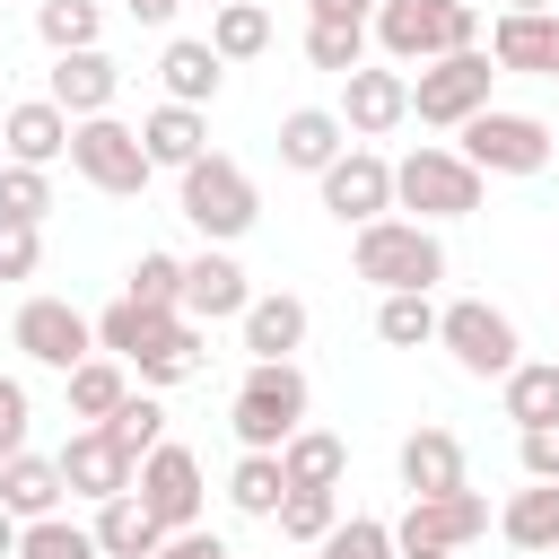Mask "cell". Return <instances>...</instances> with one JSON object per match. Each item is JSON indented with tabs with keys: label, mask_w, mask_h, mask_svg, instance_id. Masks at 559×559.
<instances>
[{
	"label": "cell",
	"mask_w": 559,
	"mask_h": 559,
	"mask_svg": "<svg viewBox=\"0 0 559 559\" xmlns=\"http://www.w3.org/2000/svg\"><path fill=\"white\" fill-rule=\"evenodd\" d=\"M306 376H297V358H253L245 367V384H236V402H227V428H236V445L245 454H280L297 428H306Z\"/></svg>",
	"instance_id": "1"
},
{
	"label": "cell",
	"mask_w": 559,
	"mask_h": 559,
	"mask_svg": "<svg viewBox=\"0 0 559 559\" xmlns=\"http://www.w3.org/2000/svg\"><path fill=\"white\" fill-rule=\"evenodd\" d=\"M349 271L367 280V288H437L445 280V245H437V227L428 218H367L358 236H349Z\"/></svg>",
	"instance_id": "2"
},
{
	"label": "cell",
	"mask_w": 559,
	"mask_h": 559,
	"mask_svg": "<svg viewBox=\"0 0 559 559\" xmlns=\"http://www.w3.org/2000/svg\"><path fill=\"white\" fill-rule=\"evenodd\" d=\"M367 17H376V44H384L393 70L480 44V9H472V0H376Z\"/></svg>",
	"instance_id": "3"
},
{
	"label": "cell",
	"mask_w": 559,
	"mask_h": 559,
	"mask_svg": "<svg viewBox=\"0 0 559 559\" xmlns=\"http://www.w3.org/2000/svg\"><path fill=\"white\" fill-rule=\"evenodd\" d=\"M183 218L210 236V245H236L253 218H262V192H253V175L236 166V157H218V148H201L192 166H183Z\"/></svg>",
	"instance_id": "4"
},
{
	"label": "cell",
	"mask_w": 559,
	"mask_h": 559,
	"mask_svg": "<svg viewBox=\"0 0 559 559\" xmlns=\"http://www.w3.org/2000/svg\"><path fill=\"white\" fill-rule=\"evenodd\" d=\"M489 87H498V61H489L480 44H463V52L419 61V79H411V114L437 122V131H463V122L489 105Z\"/></svg>",
	"instance_id": "5"
},
{
	"label": "cell",
	"mask_w": 559,
	"mask_h": 559,
	"mask_svg": "<svg viewBox=\"0 0 559 559\" xmlns=\"http://www.w3.org/2000/svg\"><path fill=\"white\" fill-rule=\"evenodd\" d=\"M480 192H489V175H480L463 148H411V157L393 166V201L419 210V218H472Z\"/></svg>",
	"instance_id": "6"
},
{
	"label": "cell",
	"mask_w": 559,
	"mask_h": 559,
	"mask_svg": "<svg viewBox=\"0 0 559 559\" xmlns=\"http://www.w3.org/2000/svg\"><path fill=\"white\" fill-rule=\"evenodd\" d=\"M70 166L96 183V192H114V201H131V192H148V148H140V131L131 122H114V114H79L70 122Z\"/></svg>",
	"instance_id": "7"
},
{
	"label": "cell",
	"mask_w": 559,
	"mask_h": 559,
	"mask_svg": "<svg viewBox=\"0 0 559 559\" xmlns=\"http://www.w3.org/2000/svg\"><path fill=\"white\" fill-rule=\"evenodd\" d=\"M437 341H445V358H454L463 376H480V384H498V376L524 358L515 323H507L489 297H454V306H437Z\"/></svg>",
	"instance_id": "8"
},
{
	"label": "cell",
	"mask_w": 559,
	"mask_h": 559,
	"mask_svg": "<svg viewBox=\"0 0 559 559\" xmlns=\"http://www.w3.org/2000/svg\"><path fill=\"white\" fill-rule=\"evenodd\" d=\"M550 122L542 114H507V105H480L472 122H463V157L480 166V175H542L550 166Z\"/></svg>",
	"instance_id": "9"
},
{
	"label": "cell",
	"mask_w": 559,
	"mask_h": 559,
	"mask_svg": "<svg viewBox=\"0 0 559 559\" xmlns=\"http://www.w3.org/2000/svg\"><path fill=\"white\" fill-rule=\"evenodd\" d=\"M131 498H140L166 533L201 524V507H210V489H201V454H192V445H175V437H157V445L140 454V472H131Z\"/></svg>",
	"instance_id": "10"
},
{
	"label": "cell",
	"mask_w": 559,
	"mask_h": 559,
	"mask_svg": "<svg viewBox=\"0 0 559 559\" xmlns=\"http://www.w3.org/2000/svg\"><path fill=\"white\" fill-rule=\"evenodd\" d=\"M9 341H17L35 367H52V376H70L79 358H96V323H87L79 306H61V297H26L17 323H9Z\"/></svg>",
	"instance_id": "11"
},
{
	"label": "cell",
	"mask_w": 559,
	"mask_h": 559,
	"mask_svg": "<svg viewBox=\"0 0 559 559\" xmlns=\"http://www.w3.org/2000/svg\"><path fill=\"white\" fill-rule=\"evenodd\" d=\"M314 183H323V210H332L341 227H367V218L393 210V157H376V148H358V140H349Z\"/></svg>",
	"instance_id": "12"
},
{
	"label": "cell",
	"mask_w": 559,
	"mask_h": 559,
	"mask_svg": "<svg viewBox=\"0 0 559 559\" xmlns=\"http://www.w3.org/2000/svg\"><path fill=\"white\" fill-rule=\"evenodd\" d=\"M480 533H489V498L445 489V498H411V515L393 524V550H472Z\"/></svg>",
	"instance_id": "13"
},
{
	"label": "cell",
	"mask_w": 559,
	"mask_h": 559,
	"mask_svg": "<svg viewBox=\"0 0 559 559\" xmlns=\"http://www.w3.org/2000/svg\"><path fill=\"white\" fill-rule=\"evenodd\" d=\"M393 122H411V79H402L393 61H358V70L341 79V131L384 140Z\"/></svg>",
	"instance_id": "14"
},
{
	"label": "cell",
	"mask_w": 559,
	"mask_h": 559,
	"mask_svg": "<svg viewBox=\"0 0 559 559\" xmlns=\"http://www.w3.org/2000/svg\"><path fill=\"white\" fill-rule=\"evenodd\" d=\"M245 297H253V288H245V262L210 245V253H192V262H183V297H175V314H192V323L210 332V323H236V314H245Z\"/></svg>",
	"instance_id": "15"
},
{
	"label": "cell",
	"mask_w": 559,
	"mask_h": 559,
	"mask_svg": "<svg viewBox=\"0 0 559 559\" xmlns=\"http://www.w3.org/2000/svg\"><path fill=\"white\" fill-rule=\"evenodd\" d=\"M52 463H61V489H70V498H87V507H96V498H122V489H131V472H140V454H122L105 428H79Z\"/></svg>",
	"instance_id": "16"
},
{
	"label": "cell",
	"mask_w": 559,
	"mask_h": 559,
	"mask_svg": "<svg viewBox=\"0 0 559 559\" xmlns=\"http://www.w3.org/2000/svg\"><path fill=\"white\" fill-rule=\"evenodd\" d=\"M114 87H122V70L96 52V44H79V52H52V79H44V96L79 122V114H114Z\"/></svg>",
	"instance_id": "17"
},
{
	"label": "cell",
	"mask_w": 559,
	"mask_h": 559,
	"mask_svg": "<svg viewBox=\"0 0 559 559\" xmlns=\"http://www.w3.org/2000/svg\"><path fill=\"white\" fill-rule=\"evenodd\" d=\"M402 489H411V498L472 489V472H463V437H454V428H411V437H402Z\"/></svg>",
	"instance_id": "18"
},
{
	"label": "cell",
	"mask_w": 559,
	"mask_h": 559,
	"mask_svg": "<svg viewBox=\"0 0 559 559\" xmlns=\"http://www.w3.org/2000/svg\"><path fill=\"white\" fill-rule=\"evenodd\" d=\"M489 61H498V70H542V79H550V61H559V17H550V9H498Z\"/></svg>",
	"instance_id": "19"
},
{
	"label": "cell",
	"mask_w": 559,
	"mask_h": 559,
	"mask_svg": "<svg viewBox=\"0 0 559 559\" xmlns=\"http://www.w3.org/2000/svg\"><path fill=\"white\" fill-rule=\"evenodd\" d=\"M245 358H297L306 349V297L271 288V297H245Z\"/></svg>",
	"instance_id": "20"
},
{
	"label": "cell",
	"mask_w": 559,
	"mask_h": 559,
	"mask_svg": "<svg viewBox=\"0 0 559 559\" xmlns=\"http://www.w3.org/2000/svg\"><path fill=\"white\" fill-rule=\"evenodd\" d=\"M0 140H9L17 166H52V157H70V114H61L52 96H26V105H9Z\"/></svg>",
	"instance_id": "21"
},
{
	"label": "cell",
	"mask_w": 559,
	"mask_h": 559,
	"mask_svg": "<svg viewBox=\"0 0 559 559\" xmlns=\"http://www.w3.org/2000/svg\"><path fill=\"white\" fill-rule=\"evenodd\" d=\"M157 79H166V105H210L218 79H227V61L210 52V35H175L157 52Z\"/></svg>",
	"instance_id": "22"
},
{
	"label": "cell",
	"mask_w": 559,
	"mask_h": 559,
	"mask_svg": "<svg viewBox=\"0 0 559 559\" xmlns=\"http://www.w3.org/2000/svg\"><path fill=\"white\" fill-rule=\"evenodd\" d=\"M341 148H349L341 114H323V105H297V114H280V166H297V175H323Z\"/></svg>",
	"instance_id": "23"
},
{
	"label": "cell",
	"mask_w": 559,
	"mask_h": 559,
	"mask_svg": "<svg viewBox=\"0 0 559 559\" xmlns=\"http://www.w3.org/2000/svg\"><path fill=\"white\" fill-rule=\"evenodd\" d=\"M201 367H210V332H201L192 314H175V323L131 358V376H140V384H183V376H201Z\"/></svg>",
	"instance_id": "24"
},
{
	"label": "cell",
	"mask_w": 559,
	"mask_h": 559,
	"mask_svg": "<svg viewBox=\"0 0 559 559\" xmlns=\"http://www.w3.org/2000/svg\"><path fill=\"white\" fill-rule=\"evenodd\" d=\"M87 533H96V550H105V559H148V550L166 542V524H157L131 489H122V498H96V524H87Z\"/></svg>",
	"instance_id": "25"
},
{
	"label": "cell",
	"mask_w": 559,
	"mask_h": 559,
	"mask_svg": "<svg viewBox=\"0 0 559 559\" xmlns=\"http://www.w3.org/2000/svg\"><path fill=\"white\" fill-rule=\"evenodd\" d=\"M140 148H148V166H192L201 148H210V122H201V105H157L148 122H140Z\"/></svg>",
	"instance_id": "26"
},
{
	"label": "cell",
	"mask_w": 559,
	"mask_h": 559,
	"mask_svg": "<svg viewBox=\"0 0 559 559\" xmlns=\"http://www.w3.org/2000/svg\"><path fill=\"white\" fill-rule=\"evenodd\" d=\"M0 507H9L17 524L52 515V507H61V463H52V454H9V463H0Z\"/></svg>",
	"instance_id": "27"
},
{
	"label": "cell",
	"mask_w": 559,
	"mask_h": 559,
	"mask_svg": "<svg viewBox=\"0 0 559 559\" xmlns=\"http://www.w3.org/2000/svg\"><path fill=\"white\" fill-rule=\"evenodd\" d=\"M498 402H507V419H515V428L559 419V358H515V367L498 376Z\"/></svg>",
	"instance_id": "28"
},
{
	"label": "cell",
	"mask_w": 559,
	"mask_h": 559,
	"mask_svg": "<svg viewBox=\"0 0 559 559\" xmlns=\"http://www.w3.org/2000/svg\"><path fill=\"white\" fill-rule=\"evenodd\" d=\"M498 533L515 542V550H559V480H524L515 498H507V515H498Z\"/></svg>",
	"instance_id": "29"
},
{
	"label": "cell",
	"mask_w": 559,
	"mask_h": 559,
	"mask_svg": "<svg viewBox=\"0 0 559 559\" xmlns=\"http://www.w3.org/2000/svg\"><path fill=\"white\" fill-rule=\"evenodd\" d=\"M280 472H288V489H341L349 445H341L332 428H297V437L280 445Z\"/></svg>",
	"instance_id": "30"
},
{
	"label": "cell",
	"mask_w": 559,
	"mask_h": 559,
	"mask_svg": "<svg viewBox=\"0 0 559 559\" xmlns=\"http://www.w3.org/2000/svg\"><path fill=\"white\" fill-rule=\"evenodd\" d=\"M210 52H218V61L271 52V0H218V9H210Z\"/></svg>",
	"instance_id": "31"
},
{
	"label": "cell",
	"mask_w": 559,
	"mask_h": 559,
	"mask_svg": "<svg viewBox=\"0 0 559 559\" xmlns=\"http://www.w3.org/2000/svg\"><path fill=\"white\" fill-rule=\"evenodd\" d=\"M166 323H175V306H131V297H114V306L96 314V349L131 367V358H140V349H148V341H157Z\"/></svg>",
	"instance_id": "32"
},
{
	"label": "cell",
	"mask_w": 559,
	"mask_h": 559,
	"mask_svg": "<svg viewBox=\"0 0 559 559\" xmlns=\"http://www.w3.org/2000/svg\"><path fill=\"white\" fill-rule=\"evenodd\" d=\"M61 384H70V411H79V419H87V428H96V419H114V402H122V393H131V367H122V358H105V349H96V358H79V367H70V376H61Z\"/></svg>",
	"instance_id": "33"
},
{
	"label": "cell",
	"mask_w": 559,
	"mask_h": 559,
	"mask_svg": "<svg viewBox=\"0 0 559 559\" xmlns=\"http://www.w3.org/2000/svg\"><path fill=\"white\" fill-rule=\"evenodd\" d=\"M306 61L332 70V79H349L367 61V17H306Z\"/></svg>",
	"instance_id": "34"
},
{
	"label": "cell",
	"mask_w": 559,
	"mask_h": 559,
	"mask_svg": "<svg viewBox=\"0 0 559 559\" xmlns=\"http://www.w3.org/2000/svg\"><path fill=\"white\" fill-rule=\"evenodd\" d=\"M376 341H393V349H428V341H437V306H428V288H384V306H376Z\"/></svg>",
	"instance_id": "35"
},
{
	"label": "cell",
	"mask_w": 559,
	"mask_h": 559,
	"mask_svg": "<svg viewBox=\"0 0 559 559\" xmlns=\"http://www.w3.org/2000/svg\"><path fill=\"white\" fill-rule=\"evenodd\" d=\"M227 498H236V515H280V498H288V472H280V454H236V472H227Z\"/></svg>",
	"instance_id": "36"
},
{
	"label": "cell",
	"mask_w": 559,
	"mask_h": 559,
	"mask_svg": "<svg viewBox=\"0 0 559 559\" xmlns=\"http://www.w3.org/2000/svg\"><path fill=\"white\" fill-rule=\"evenodd\" d=\"M17 559H105V550H96V533H87V524H70V515L52 507V515L17 524Z\"/></svg>",
	"instance_id": "37"
},
{
	"label": "cell",
	"mask_w": 559,
	"mask_h": 559,
	"mask_svg": "<svg viewBox=\"0 0 559 559\" xmlns=\"http://www.w3.org/2000/svg\"><path fill=\"white\" fill-rule=\"evenodd\" d=\"M271 524H280L288 542H306V550H314V542H323V533L341 524V489H288Z\"/></svg>",
	"instance_id": "38"
},
{
	"label": "cell",
	"mask_w": 559,
	"mask_h": 559,
	"mask_svg": "<svg viewBox=\"0 0 559 559\" xmlns=\"http://www.w3.org/2000/svg\"><path fill=\"white\" fill-rule=\"evenodd\" d=\"M35 35H44L52 52H79V44L105 35V9H96V0H44V9H35Z\"/></svg>",
	"instance_id": "39"
},
{
	"label": "cell",
	"mask_w": 559,
	"mask_h": 559,
	"mask_svg": "<svg viewBox=\"0 0 559 559\" xmlns=\"http://www.w3.org/2000/svg\"><path fill=\"white\" fill-rule=\"evenodd\" d=\"M96 428H105L122 454H148V445L166 437V411H157V393H122V402H114V419H96Z\"/></svg>",
	"instance_id": "40"
},
{
	"label": "cell",
	"mask_w": 559,
	"mask_h": 559,
	"mask_svg": "<svg viewBox=\"0 0 559 559\" xmlns=\"http://www.w3.org/2000/svg\"><path fill=\"white\" fill-rule=\"evenodd\" d=\"M0 218H26V227H44L52 218V175L44 166H0Z\"/></svg>",
	"instance_id": "41"
},
{
	"label": "cell",
	"mask_w": 559,
	"mask_h": 559,
	"mask_svg": "<svg viewBox=\"0 0 559 559\" xmlns=\"http://www.w3.org/2000/svg\"><path fill=\"white\" fill-rule=\"evenodd\" d=\"M314 559H393V524L384 515H349L314 542Z\"/></svg>",
	"instance_id": "42"
},
{
	"label": "cell",
	"mask_w": 559,
	"mask_h": 559,
	"mask_svg": "<svg viewBox=\"0 0 559 559\" xmlns=\"http://www.w3.org/2000/svg\"><path fill=\"white\" fill-rule=\"evenodd\" d=\"M122 297H131V306H175V297H183V262H175V253H140L131 280H122Z\"/></svg>",
	"instance_id": "43"
},
{
	"label": "cell",
	"mask_w": 559,
	"mask_h": 559,
	"mask_svg": "<svg viewBox=\"0 0 559 559\" xmlns=\"http://www.w3.org/2000/svg\"><path fill=\"white\" fill-rule=\"evenodd\" d=\"M35 271H44V227L0 218V280H35Z\"/></svg>",
	"instance_id": "44"
},
{
	"label": "cell",
	"mask_w": 559,
	"mask_h": 559,
	"mask_svg": "<svg viewBox=\"0 0 559 559\" xmlns=\"http://www.w3.org/2000/svg\"><path fill=\"white\" fill-rule=\"evenodd\" d=\"M26 428H35V402H26V384H17V376H0V463H9V454H26Z\"/></svg>",
	"instance_id": "45"
},
{
	"label": "cell",
	"mask_w": 559,
	"mask_h": 559,
	"mask_svg": "<svg viewBox=\"0 0 559 559\" xmlns=\"http://www.w3.org/2000/svg\"><path fill=\"white\" fill-rule=\"evenodd\" d=\"M515 454H524V480H559V419L515 428Z\"/></svg>",
	"instance_id": "46"
},
{
	"label": "cell",
	"mask_w": 559,
	"mask_h": 559,
	"mask_svg": "<svg viewBox=\"0 0 559 559\" xmlns=\"http://www.w3.org/2000/svg\"><path fill=\"white\" fill-rule=\"evenodd\" d=\"M148 559H236V550H227L218 533H201V524H183V533H166V542H157Z\"/></svg>",
	"instance_id": "47"
},
{
	"label": "cell",
	"mask_w": 559,
	"mask_h": 559,
	"mask_svg": "<svg viewBox=\"0 0 559 559\" xmlns=\"http://www.w3.org/2000/svg\"><path fill=\"white\" fill-rule=\"evenodd\" d=\"M122 9H131L140 26H175V9H183V0H122Z\"/></svg>",
	"instance_id": "48"
},
{
	"label": "cell",
	"mask_w": 559,
	"mask_h": 559,
	"mask_svg": "<svg viewBox=\"0 0 559 559\" xmlns=\"http://www.w3.org/2000/svg\"><path fill=\"white\" fill-rule=\"evenodd\" d=\"M306 9H314V17H367L376 0H306Z\"/></svg>",
	"instance_id": "49"
},
{
	"label": "cell",
	"mask_w": 559,
	"mask_h": 559,
	"mask_svg": "<svg viewBox=\"0 0 559 559\" xmlns=\"http://www.w3.org/2000/svg\"><path fill=\"white\" fill-rule=\"evenodd\" d=\"M0 559H17V515L0 507Z\"/></svg>",
	"instance_id": "50"
},
{
	"label": "cell",
	"mask_w": 559,
	"mask_h": 559,
	"mask_svg": "<svg viewBox=\"0 0 559 559\" xmlns=\"http://www.w3.org/2000/svg\"><path fill=\"white\" fill-rule=\"evenodd\" d=\"M393 559H454V550H393Z\"/></svg>",
	"instance_id": "51"
},
{
	"label": "cell",
	"mask_w": 559,
	"mask_h": 559,
	"mask_svg": "<svg viewBox=\"0 0 559 559\" xmlns=\"http://www.w3.org/2000/svg\"><path fill=\"white\" fill-rule=\"evenodd\" d=\"M507 9H550V0H507Z\"/></svg>",
	"instance_id": "52"
},
{
	"label": "cell",
	"mask_w": 559,
	"mask_h": 559,
	"mask_svg": "<svg viewBox=\"0 0 559 559\" xmlns=\"http://www.w3.org/2000/svg\"><path fill=\"white\" fill-rule=\"evenodd\" d=\"M550 79H559V61H550Z\"/></svg>",
	"instance_id": "53"
},
{
	"label": "cell",
	"mask_w": 559,
	"mask_h": 559,
	"mask_svg": "<svg viewBox=\"0 0 559 559\" xmlns=\"http://www.w3.org/2000/svg\"><path fill=\"white\" fill-rule=\"evenodd\" d=\"M542 559H559V550H542Z\"/></svg>",
	"instance_id": "54"
},
{
	"label": "cell",
	"mask_w": 559,
	"mask_h": 559,
	"mask_svg": "<svg viewBox=\"0 0 559 559\" xmlns=\"http://www.w3.org/2000/svg\"><path fill=\"white\" fill-rule=\"evenodd\" d=\"M210 9H218V0H210Z\"/></svg>",
	"instance_id": "55"
}]
</instances>
